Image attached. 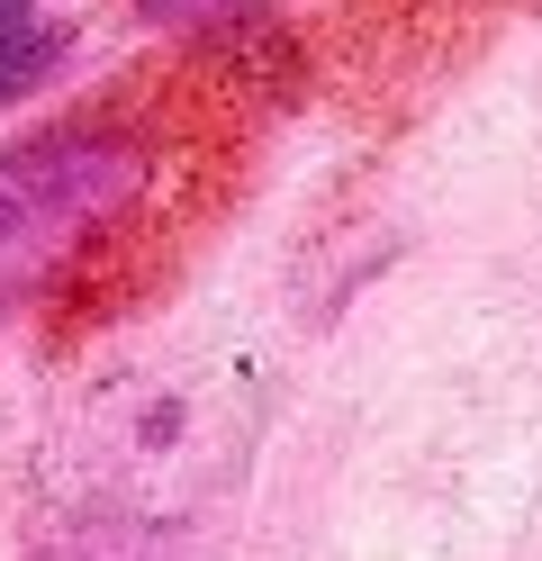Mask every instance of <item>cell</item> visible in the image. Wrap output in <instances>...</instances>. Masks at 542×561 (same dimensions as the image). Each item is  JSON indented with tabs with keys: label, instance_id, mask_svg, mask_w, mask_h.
<instances>
[{
	"label": "cell",
	"instance_id": "3957f363",
	"mask_svg": "<svg viewBox=\"0 0 542 561\" xmlns=\"http://www.w3.org/2000/svg\"><path fill=\"white\" fill-rule=\"evenodd\" d=\"M163 27H191V37H227V27H244L263 0H145Z\"/></svg>",
	"mask_w": 542,
	"mask_h": 561
},
{
	"label": "cell",
	"instance_id": "6da1fadb",
	"mask_svg": "<svg viewBox=\"0 0 542 561\" xmlns=\"http://www.w3.org/2000/svg\"><path fill=\"white\" fill-rule=\"evenodd\" d=\"M154 182V136L127 118H55L0 146V327L36 308Z\"/></svg>",
	"mask_w": 542,
	"mask_h": 561
},
{
	"label": "cell",
	"instance_id": "7a4b0ae2",
	"mask_svg": "<svg viewBox=\"0 0 542 561\" xmlns=\"http://www.w3.org/2000/svg\"><path fill=\"white\" fill-rule=\"evenodd\" d=\"M64 64V19L46 0H0V100H27Z\"/></svg>",
	"mask_w": 542,
	"mask_h": 561
}]
</instances>
